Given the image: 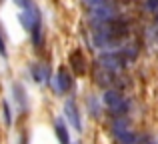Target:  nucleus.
Returning a JSON list of instances; mask_svg holds the SVG:
<instances>
[{"mask_svg":"<svg viewBox=\"0 0 158 144\" xmlns=\"http://www.w3.org/2000/svg\"><path fill=\"white\" fill-rule=\"evenodd\" d=\"M104 106L108 110H110L112 116H124V112H126V100H124V96L118 92V90H112L108 88L104 92Z\"/></svg>","mask_w":158,"mask_h":144,"instance_id":"obj_1","label":"nucleus"},{"mask_svg":"<svg viewBox=\"0 0 158 144\" xmlns=\"http://www.w3.org/2000/svg\"><path fill=\"white\" fill-rule=\"evenodd\" d=\"M98 64L116 74V70H120V68L126 64V56H124V52H104V54L98 58Z\"/></svg>","mask_w":158,"mask_h":144,"instance_id":"obj_2","label":"nucleus"},{"mask_svg":"<svg viewBox=\"0 0 158 144\" xmlns=\"http://www.w3.org/2000/svg\"><path fill=\"white\" fill-rule=\"evenodd\" d=\"M20 22H22V26L26 28L28 32H32L34 28L42 26V18H40V10L36 6H30L26 8V10L20 14Z\"/></svg>","mask_w":158,"mask_h":144,"instance_id":"obj_3","label":"nucleus"},{"mask_svg":"<svg viewBox=\"0 0 158 144\" xmlns=\"http://www.w3.org/2000/svg\"><path fill=\"white\" fill-rule=\"evenodd\" d=\"M92 76H94V80H96V84L102 86V88H110V86L114 84V80H116V74L110 72L104 66H100V64H94Z\"/></svg>","mask_w":158,"mask_h":144,"instance_id":"obj_4","label":"nucleus"},{"mask_svg":"<svg viewBox=\"0 0 158 144\" xmlns=\"http://www.w3.org/2000/svg\"><path fill=\"white\" fill-rule=\"evenodd\" d=\"M54 88H56L60 94L68 92V90L72 88V76L68 74V70L60 68V70L56 72V78H54Z\"/></svg>","mask_w":158,"mask_h":144,"instance_id":"obj_5","label":"nucleus"},{"mask_svg":"<svg viewBox=\"0 0 158 144\" xmlns=\"http://www.w3.org/2000/svg\"><path fill=\"white\" fill-rule=\"evenodd\" d=\"M70 66H72V70L78 74V76H82V74L86 72V60L84 56H82L80 50H74L72 54H70Z\"/></svg>","mask_w":158,"mask_h":144,"instance_id":"obj_6","label":"nucleus"},{"mask_svg":"<svg viewBox=\"0 0 158 144\" xmlns=\"http://www.w3.org/2000/svg\"><path fill=\"white\" fill-rule=\"evenodd\" d=\"M64 110H66V116L70 118V122H72V126H74L76 130H80V114H78L76 104H74L72 100H70V102H66Z\"/></svg>","mask_w":158,"mask_h":144,"instance_id":"obj_7","label":"nucleus"},{"mask_svg":"<svg viewBox=\"0 0 158 144\" xmlns=\"http://www.w3.org/2000/svg\"><path fill=\"white\" fill-rule=\"evenodd\" d=\"M54 130H56V136L60 144H70V134H68V128H66V124L62 120H56L54 122Z\"/></svg>","mask_w":158,"mask_h":144,"instance_id":"obj_8","label":"nucleus"},{"mask_svg":"<svg viewBox=\"0 0 158 144\" xmlns=\"http://www.w3.org/2000/svg\"><path fill=\"white\" fill-rule=\"evenodd\" d=\"M108 2V0H84V4L90 8V10H96V8H100V6H104V4Z\"/></svg>","mask_w":158,"mask_h":144,"instance_id":"obj_9","label":"nucleus"},{"mask_svg":"<svg viewBox=\"0 0 158 144\" xmlns=\"http://www.w3.org/2000/svg\"><path fill=\"white\" fill-rule=\"evenodd\" d=\"M14 92H16V100L24 106V90H22V86H20V84H14Z\"/></svg>","mask_w":158,"mask_h":144,"instance_id":"obj_10","label":"nucleus"},{"mask_svg":"<svg viewBox=\"0 0 158 144\" xmlns=\"http://www.w3.org/2000/svg\"><path fill=\"white\" fill-rule=\"evenodd\" d=\"M4 122H6V126L12 124V118H10V106H8V102H4Z\"/></svg>","mask_w":158,"mask_h":144,"instance_id":"obj_11","label":"nucleus"},{"mask_svg":"<svg viewBox=\"0 0 158 144\" xmlns=\"http://www.w3.org/2000/svg\"><path fill=\"white\" fill-rule=\"evenodd\" d=\"M14 4H16V6H20V8H24V10H26V8H30V6H34V4H32V0H14Z\"/></svg>","mask_w":158,"mask_h":144,"instance_id":"obj_12","label":"nucleus"},{"mask_svg":"<svg viewBox=\"0 0 158 144\" xmlns=\"http://www.w3.org/2000/svg\"><path fill=\"white\" fill-rule=\"evenodd\" d=\"M148 10L158 16V0H148Z\"/></svg>","mask_w":158,"mask_h":144,"instance_id":"obj_13","label":"nucleus"},{"mask_svg":"<svg viewBox=\"0 0 158 144\" xmlns=\"http://www.w3.org/2000/svg\"><path fill=\"white\" fill-rule=\"evenodd\" d=\"M6 54H8V52H6V42H4V38L0 36V56L6 58Z\"/></svg>","mask_w":158,"mask_h":144,"instance_id":"obj_14","label":"nucleus"}]
</instances>
